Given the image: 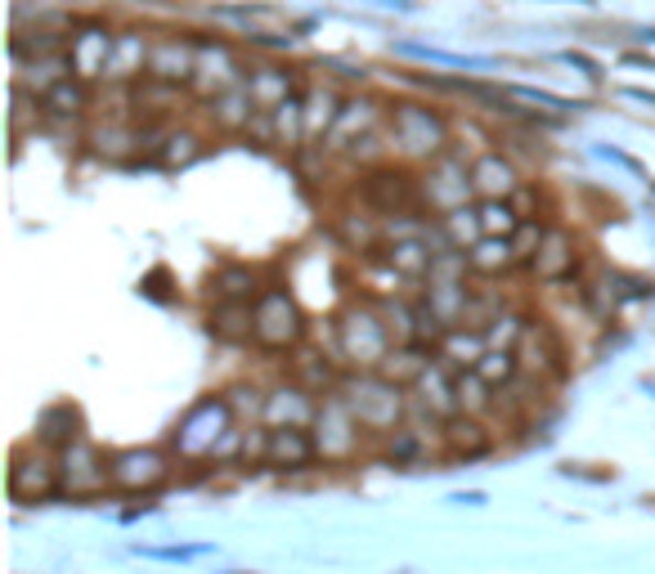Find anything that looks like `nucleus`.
Returning a JSON list of instances; mask_svg holds the SVG:
<instances>
[{"label":"nucleus","instance_id":"f257e3e1","mask_svg":"<svg viewBox=\"0 0 655 574\" xmlns=\"http://www.w3.org/2000/svg\"><path fill=\"white\" fill-rule=\"evenodd\" d=\"M386 130H390L396 162H405V167H431L453 149L449 117L427 99H390L386 104Z\"/></svg>","mask_w":655,"mask_h":574},{"label":"nucleus","instance_id":"f03ea898","mask_svg":"<svg viewBox=\"0 0 655 574\" xmlns=\"http://www.w3.org/2000/svg\"><path fill=\"white\" fill-rule=\"evenodd\" d=\"M333 341H337V359L351 364V373H377L390 359V350H396V337L386 328L377 297H351L333 315Z\"/></svg>","mask_w":655,"mask_h":574},{"label":"nucleus","instance_id":"7ed1b4c3","mask_svg":"<svg viewBox=\"0 0 655 574\" xmlns=\"http://www.w3.org/2000/svg\"><path fill=\"white\" fill-rule=\"evenodd\" d=\"M310 337V319L283 283H270L251 306V346L260 354H297Z\"/></svg>","mask_w":655,"mask_h":574},{"label":"nucleus","instance_id":"20e7f679","mask_svg":"<svg viewBox=\"0 0 655 574\" xmlns=\"http://www.w3.org/2000/svg\"><path fill=\"white\" fill-rule=\"evenodd\" d=\"M342 400L351 404L368 436H390L409 422V386L390 382L386 373H346Z\"/></svg>","mask_w":655,"mask_h":574},{"label":"nucleus","instance_id":"39448f33","mask_svg":"<svg viewBox=\"0 0 655 574\" xmlns=\"http://www.w3.org/2000/svg\"><path fill=\"white\" fill-rule=\"evenodd\" d=\"M355 198L364 211L382 215V221H400V215H427L422 211V189H418V171L405 162H382L368 167L355 184Z\"/></svg>","mask_w":655,"mask_h":574},{"label":"nucleus","instance_id":"423d86ee","mask_svg":"<svg viewBox=\"0 0 655 574\" xmlns=\"http://www.w3.org/2000/svg\"><path fill=\"white\" fill-rule=\"evenodd\" d=\"M234 426H238V417H234L225 391H221V395H203L198 404H193V408L175 422L171 449H175L180 458H189V463H212L216 449L225 445V436H229Z\"/></svg>","mask_w":655,"mask_h":574},{"label":"nucleus","instance_id":"0eeeda50","mask_svg":"<svg viewBox=\"0 0 655 574\" xmlns=\"http://www.w3.org/2000/svg\"><path fill=\"white\" fill-rule=\"evenodd\" d=\"M310 436H314L319 463H328V467H351V463L364 454V436H368V431L359 426V417L351 413V404L342 400V391H333V395L319 400V413H314Z\"/></svg>","mask_w":655,"mask_h":574},{"label":"nucleus","instance_id":"6e6552de","mask_svg":"<svg viewBox=\"0 0 655 574\" xmlns=\"http://www.w3.org/2000/svg\"><path fill=\"white\" fill-rule=\"evenodd\" d=\"M418 189H422V211L427 215H449L458 206H472L476 202V189H472V162L458 158V153H444L440 162H431L422 176H418Z\"/></svg>","mask_w":655,"mask_h":574},{"label":"nucleus","instance_id":"1a4fd4ad","mask_svg":"<svg viewBox=\"0 0 655 574\" xmlns=\"http://www.w3.org/2000/svg\"><path fill=\"white\" fill-rule=\"evenodd\" d=\"M516 364H520V373L544 382V386L561 382L570 373V354H566L561 332L548 319H530L526 332H520V341H516Z\"/></svg>","mask_w":655,"mask_h":574},{"label":"nucleus","instance_id":"9d476101","mask_svg":"<svg viewBox=\"0 0 655 574\" xmlns=\"http://www.w3.org/2000/svg\"><path fill=\"white\" fill-rule=\"evenodd\" d=\"M112 489V458L99 445L77 440L58 454V493L63 498H104Z\"/></svg>","mask_w":655,"mask_h":574},{"label":"nucleus","instance_id":"9b49d317","mask_svg":"<svg viewBox=\"0 0 655 574\" xmlns=\"http://www.w3.org/2000/svg\"><path fill=\"white\" fill-rule=\"evenodd\" d=\"M243 77H247V67H243V59H238V50L229 41L198 36V63H193V82H189L193 95H198L203 104H212L216 95L234 91Z\"/></svg>","mask_w":655,"mask_h":574},{"label":"nucleus","instance_id":"f8f14e48","mask_svg":"<svg viewBox=\"0 0 655 574\" xmlns=\"http://www.w3.org/2000/svg\"><path fill=\"white\" fill-rule=\"evenodd\" d=\"M58 493V454H45V449H14L10 458V498L32 508V502H45Z\"/></svg>","mask_w":655,"mask_h":574},{"label":"nucleus","instance_id":"ddd939ff","mask_svg":"<svg viewBox=\"0 0 655 574\" xmlns=\"http://www.w3.org/2000/svg\"><path fill=\"white\" fill-rule=\"evenodd\" d=\"M171 480V458L153 445H136L112 454V489L117 493H153Z\"/></svg>","mask_w":655,"mask_h":574},{"label":"nucleus","instance_id":"4468645a","mask_svg":"<svg viewBox=\"0 0 655 574\" xmlns=\"http://www.w3.org/2000/svg\"><path fill=\"white\" fill-rule=\"evenodd\" d=\"M193 63H198V36H153L144 82L162 91H189Z\"/></svg>","mask_w":655,"mask_h":574},{"label":"nucleus","instance_id":"2eb2a0df","mask_svg":"<svg viewBox=\"0 0 655 574\" xmlns=\"http://www.w3.org/2000/svg\"><path fill=\"white\" fill-rule=\"evenodd\" d=\"M382 126H386V104L373 99V95H355V99L342 104V117H337L333 130H328L323 149H328V158H351L355 144L368 139V135L382 130Z\"/></svg>","mask_w":655,"mask_h":574},{"label":"nucleus","instance_id":"dca6fc26","mask_svg":"<svg viewBox=\"0 0 655 574\" xmlns=\"http://www.w3.org/2000/svg\"><path fill=\"white\" fill-rule=\"evenodd\" d=\"M579 265H583L579 234H575V230H566V225H548L544 247H539V256H535L526 269H530L544 287H557V283H570V278L579 274Z\"/></svg>","mask_w":655,"mask_h":574},{"label":"nucleus","instance_id":"f3484780","mask_svg":"<svg viewBox=\"0 0 655 574\" xmlns=\"http://www.w3.org/2000/svg\"><path fill=\"white\" fill-rule=\"evenodd\" d=\"M112 41H117V32H108L104 23H95V19H86V23H77L73 28V45H68V59H73V72L82 82H104L108 77V59H112Z\"/></svg>","mask_w":655,"mask_h":574},{"label":"nucleus","instance_id":"a211bd4d","mask_svg":"<svg viewBox=\"0 0 655 574\" xmlns=\"http://www.w3.org/2000/svg\"><path fill=\"white\" fill-rule=\"evenodd\" d=\"M243 82H247V91H251V99H256L260 113H270V108L288 104L292 95H305V91H310V86L301 82V72H297V67H283V63H275V59L251 63Z\"/></svg>","mask_w":655,"mask_h":574},{"label":"nucleus","instance_id":"6ab92c4d","mask_svg":"<svg viewBox=\"0 0 655 574\" xmlns=\"http://www.w3.org/2000/svg\"><path fill=\"white\" fill-rule=\"evenodd\" d=\"M314 413H319V395H310V391L297 386V382H279V386L266 391L260 426H270V431H279V426H301V431H310V426H314Z\"/></svg>","mask_w":655,"mask_h":574},{"label":"nucleus","instance_id":"aec40b11","mask_svg":"<svg viewBox=\"0 0 655 574\" xmlns=\"http://www.w3.org/2000/svg\"><path fill=\"white\" fill-rule=\"evenodd\" d=\"M247 135H260L266 144H275V149H305V95H292L288 104L270 108V113H256L251 130Z\"/></svg>","mask_w":655,"mask_h":574},{"label":"nucleus","instance_id":"412c9836","mask_svg":"<svg viewBox=\"0 0 655 574\" xmlns=\"http://www.w3.org/2000/svg\"><path fill=\"white\" fill-rule=\"evenodd\" d=\"M520 184H526V176H520L516 158L503 153V149H481L472 158V189H476V202L485 198H512Z\"/></svg>","mask_w":655,"mask_h":574},{"label":"nucleus","instance_id":"4be33fe9","mask_svg":"<svg viewBox=\"0 0 655 574\" xmlns=\"http://www.w3.org/2000/svg\"><path fill=\"white\" fill-rule=\"evenodd\" d=\"M149 50H153V36L126 28L117 32L112 41V59H108V86H140L149 77Z\"/></svg>","mask_w":655,"mask_h":574},{"label":"nucleus","instance_id":"5701e85b","mask_svg":"<svg viewBox=\"0 0 655 574\" xmlns=\"http://www.w3.org/2000/svg\"><path fill=\"white\" fill-rule=\"evenodd\" d=\"M440 449L458 463H472V458H485L494 449V431L485 417H472V413H458L440 426Z\"/></svg>","mask_w":655,"mask_h":574},{"label":"nucleus","instance_id":"b1692460","mask_svg":"<svg viewBox=\"0 0 655 574\" xmlns=\"http://www.w3.org/2000/svg\"><path fill=\"white\" fill-rule=\"evenodd\" d=\"M90 108H95V86L82 77H68L50 95H41V121H50V126H77L90 117Z\"/></svg>","mask_w":655,"mask_h":574},{"label":"nucleus","instance_id":"393cba45","mask_svg":"<svg viewBox=\"0 0 655 574\" xmlns=\"http://www.w3.org/2000/svg\"><path fill=\"white\" fill-rule=\"evenodd\" d=\"M203 153H207V144H203L198 130H193V126H171V130L153 135L149 167H158V171H184V167L198 162Z\"/></svg>","mask_w":655,"mask_h":574},{"label":"nucleus","instance_id":"a878e982","mask_svg":"<svg viewBox=\"0 0 655 574\" xmlns=\"http://www.w3.org/2000/svg\"><path fill=\"white\" fill-rule=\"evenodd\" d=\"M82 431H86L82 408H77L73 400H54V404H45V408H41V417H36V445H45V449L63 454L68 445L86 440Z\"/></svg>","mask_w":655,"mask_h":574},{"label":"nucleus","instance_id":"bb28decb","mask_svg":"<svg viewBox=\"0 0 655 574\" xmlns=\"http://www.w3.org/2000/svg\"><path fill=\"white\" fill-rule=\"evenodd\" d=\"M292 382L323 400V395L342 391L346 373L337 369V359H333V354H323V350H314V346H301L297 359H292Z\"/></svg>","mask_w":655,"mask_h":574},{"label":"nucleus","instance_id":"cd10ccee","mask_svg":"<svg viewBox=\"0 0 655 574\" xmlns=\"http://www.w3.org/2000/svg\"><path fill=\"white\" fill-rule=\"evenodd\" d=\"M310 463H319V449H314L310 431H301V426H279V431H270L266 467H275V471H305Z\"/></svg>","mask_w":655,"mask_h":574},{"label":"nucleus","instance_id":"c85d7f7f","mask_svg":"<svg viewBox=\"0 0 655 574\" xmlns=\"http://www.w3.org/2000/svg\"><path fill=\"white\" fill-rule=\"evenodd\" d=\"M266 278H260L256 265L247 261H225L216 274H212V297L216 301H243V306H256V297L266 293Z\"/></svg>","mask_w":655,"mask_h":574},{"label":"nucleus","instance_id":"c756f323","mask_svg":"<svg viewBox=\"0 0 655 574\" xmlns=\"http://www.w3.org/2000/svg\"><path fill=\"white\" fill-rule=\"evenodd\" d=\"M256 113H260V108H256L247 82H238L234 91H225V95H216V99L207 104V117H212V126H216L221 135H247L251 121H256Z\"/></svg>","mask_w":655,"mask_h":574},{"label":"nucleus","instance_id":"7c9ffc66","mask_svg":"<svg viewBox=\"0 0 655 574\" xmlns=\"http://www.w3.org/2000/svg\"><path fill=\"white\" fill-rule=\"evenodd\" d=\"M342 104H346V95L337 86H328V82H314L305 91V144L328 139V130H333L337 117H342Z\"/></svg>","mask_w":655,"mask_h":574},{"label":"nucleus","instance_id":"2f4dec72","mask_svg":"<svg viewBox=\"0 0 655 574\" xmlns=\"http://www.w3.org/2000/svg\"><path fill=\"white\" fill-rule=\"evenodd\" d=\"M68 77H77L73 72V59H68V50L63 54H45V59H28V63H19V77H14V86H23L28 95H50L58 82H68Z\"/></svg>","mask_w":655,"mask_h":574},{"label":"nucleus","instance_id":"473e14b6","mask_svg":"<svg viewBox=\"0 0 655 574\" xmlns=\"http://www.w3.org/2000/svg\"><path fill=\"white\" fill-rule=\"evenodd\" d=\"M490 350L485 332H472V328H449L440 341H436V359L440 364H449L453 373H468L476 369V359Z\"/></svg>","mask_w":655,"mask_h":574},{"label":"nucleus","instance_id":"72a5a7b5","mask_svg":"<svg viewBox=\"0 0 655 574\" xmlns=\"http://www.w3.org/2000/svg\"><path fill=\"white\" fill-rule=\"evenodd\" d=\"M431 440H440V436H431V431H422V426L405 422L400 431H390V436H386L382 458H386L390 467H414V463L431 458Z\"/></svg>","mask_w":655,"mask_h":574},{"label":"nucleus","instance_id":"f704fd0d","mask_svg":"<svg viewBox=\"0 0 655 574\" xmlns=\"http://www.w3.org/2000/svg\"><path fill=\"white\" fill-rule=\"evenodd\" d=\"M520 261H516V252H512V238H481L472 252H468V269H472V278H503V274H512Z\"/></svg>","mask_w":655,"mask_h":574},{"label":"nucleus","instance_id":"c9c22d12","mask_svg":"<svg viewBox=\"0 0 655 574\" xmlns=\"http://www.w3.org/2000/svg\"><path fill=\"white\" fill-rule=\"evenodd\" d=\"M207 332L216 341H229V346L251 341V306H243V301H216L212 315H207Z\"/></svg>","mask_w":655,"mask_h":574},{"label":"nucleus","instance_id":"e433bc0d","mask_svg":"<svg viewBox=\"0 0 655 574\" xmlns=\"http://www.w3.org/2000/svg\"><path fill=\"white\" fill-rule=\"evenodd\" d=\"M86 144H90L99 158H108V162H126V153L136 149V144H144V135H140V130H126L121 121H99V126L86 135Z\"/></svg>","mask_w":655,"mask_h":574},{"label":"nucleus","instance_id":"4c0bfd02","mask_svg":"<svg viewBox=\"0 0 655 574\" xmlns=\"http://www.w3.org/2000/svg\"><path fill=\"white\" fill-rule=\"evenodd\" d=\"M212 14L256 28L251 36H275V28H288V14H283L279 6H266V0H251V6H221V10H212Z\"/></svg>","mask_w":655,"mask_h":574},{"label":"nucleus","instance_id":"58836bf2","mask_svg":"<svg viewBox=\"0 0 655 574\" xmlns=\"http://www.w3.org/2000/svg\"><path fill=\"white\" fill-rule=\"evenodd\" d=\"M485 386H494V391H507L516 378H520V364H516V350H498V346H490L481 359H476V369H472Z\"/></svg>","mask_w":655,"mask_h":574},{"label":"nucleus","instance_id":"ea45409f","mask_svg":"<svg viewBox=\"0 0 655 574\" xmlns=\"http://www.w3.org/2000/svg\"><path fill=\"white\" fill-rule=\"evenodd\" d=\"M476 221H481L485 238H512L516 225H520V215H516L512 198H485V202H476Z\"/></svg>","mask_w":655,"mask_h":574},{"label":"nucleus","instance_id":"a19ab883","mask_svg":"<svg viewBox=\"0 0 655 574\" xmlns=\"http://www.w3.org/2000/svg\"><path fill=\"white\" fill-rule=\"evenodd\" d=\"M458 404H463V413H472V417H490V413H498V391L485 386L468 369V373H458Z\"/></svg>","mask_w":655,"mask_h":574},{"label":"nucleus","instance_id":"79ce46f5","mask_svg":"<svg viewBox=\"0 0 655 574\" xmlns=\"http://www.w3.org/2000/svg\"><path fill=\"white\" fill-rule=\"evenodd\" d=\"M544 234H548V221H520V225H516V234H512V252H516L520 265H530V261L539 256Z\"/></svg>","mask_w":655,"mask_h":574},{"label":"nucleus","instance_id":"37998d69","mask_svg":"<svg viewBox=\"0 0 655 574\" xmlns=\"http://www.w3.org/2000/svg\"><path fill=\"white\" fill-rule=\"evenodd\" d=\"M225 400H229V408H234V417H238V422H247V417H260V408H266V391H260V386H251V382H238V386H229V391H225Z\"/></svg>","mask_w":655,"mask_h":574},{"label":"nucleus","instance_id":"c03bdc74","mask_svg":"<svg viewBox=\"0 0 655 574\" xmlns=\"http://www.w3.org/2000/svg\"><path fill=\"white\" fill-rule=\"evenodd\" d=\"M266 454H270V426H247L243 449H238V467H266Z\"/></svg>","mask_w":655,"mask_h":574},{"label":"nucleus","instance_id":"a18cd8bd","mask_svg":"<svg viewBox=\"0 0 655 574\" xmlns=\"http://www.w3.org/2000/svg\"><path fill=\"white\" fill-rule=\"evenodd\" d=\"M561 476H570V480H588V485H611L620 471H615V463H561Z\"/></svg>","mask_w":655,"mask_h":574},{"label":"nucleus","instance_id":"49530a36","mask_svg":"<svg viewBox=\"0 0 655 574\" xmlns=\"http://www.w3.org/2000/svg\"><path fill=\"white\" fill-rule=\"evenodd\" d=\"M512 206H516L520 221H548V215H544V193H539V184H530V180L512 193Z\"/></svg>","mask_w":655,"mask_h":574},{"label":"nucleus","instance_id":"de8ad7c7","mask_svg":"<svg viewBox=\"0 0 655 574\" xmlns=\"http://www.w3.org/2000/svg\"><path fill=\"white\" fill-rule=\"evenodd\" d=\"M140 6H158V10H193V6H203V0H140Z\"/></svg>","mask_w":655,"mask_h":574},{"label":"nucleus","instance_id":"09e8293b","mask_svg":"<svg viewBox=\"0 0 655 574\" xmlns=\"http://www.w3.org/2000/svg\"><path fill=\"white\" fill-rule=\"evenodd\" d=\"M624 63H633V67H646V72H655V59H651V54H624Z\"/></svg>","mask_w":655,"mask_h":574},{"label":"nucleus","instance_id":"8fccbe9b","mask_svg":"<svg viewBox=\"0 0 655 574\" xmlns=\"http://www.w3.org/2000/svg\"><path fill=\"white\" fill-rule=\"evenodd\" d=\"M624 95H629V99H637V104H655V91H642V86H629Z\"/></svg>","mask_w":655,"mask_h":574},{"label":"nucleus","instance_id":"3c124183","mask_svg":"<svg viewBox=\"0 0 655 574\" xmlns=\"http://www.w3.org/2000/svg\"><path fill=\"white\" fill-rule=\"evenodd\" d=\"M651 189H655V180H651Z\"/></svg>","mask_w":655,"mask_h":574}]
</instances>
